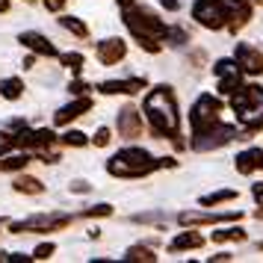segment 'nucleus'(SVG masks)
I'll return each mask as SVG.
<instances>
[{
  "mask_svg": "<svg viewBox=\"0 0 263 263\" xmlns=\"http://www.w3.org/2000/svg\"><path fill=\"white\" fill-rule=\"evenodd\" d=\"M145 116L151 121L160 136H175L178 133V107L168 86H157L151 95L145 98Z\"/></svg>",
  "mask_w": 263,
  "mask_h": 263,
  "instance_id": "1",
  "label": "nucleus"
},
{
  "mask_svg": "<svg viewBox=\"0 0 263 263\" xmlns=\"http://www.w3.org/2000/svg\"><path fill=\"white\" fill-rule=\"evenodd\" d=\"M231 107H234L237 119L249 130L263 127V89L260 86H239L234 92V98H231Z\"/></svg>",
  "mask_w": 263,
  "mask_h": 263,
  "instance_id": "2",
  "label": "nucleus"
},
{
  "mask_svg": "<svg viewBox=\"0 0 263 263\" xmlns=\"http://www.w3.org/2000/svg\"><path fill=\"white\" fill-rule=\"evenodd\" d=\"M157 166H160V163L151 160V154L142 151V148H124V151H119V154L107 163L109 175H119V178H139V175H148V172L157 168Z\"/></svg>",
  "mask_w": 263,
  "mask_h": 263,
  "instance_id": "3",
  "label": "nucleus"
},
{
  "mask_svg": "<svg viewBox=\"0 0 263 263\" xmlns=\"http://www.w3.org/2000/svg\"><path fill=\"white\" fill-rule=\"evenodd\" d=\"M237 136V130L231 127V124H210V127H204V130L195 133V139H192V148L195 151H210V148H219V145H228L231 139Z\"/></svg>",
  "mask_w": 263,
  "mask_h": 263,
  "instance_id": "4",
  "label": "nucleus"
},
{
  "mask_svg": "<svg viewBox=\"0 0 263 263\" xmlns=\"http://www.w3.org/2000/svg\"><path fill=\"white\" fill-rule=\"evenodd\" d=\"M192 15H195L198 24L210 27V30H219V27H225V21H228V9L219 0H198V3L192 6Z\"/></svg>",
  "mask_w": 263,
  "mask_h": 263,
  "instance_id": "5",
  "label": "nucleus"
},
{
  "mask_svg": "<svg viewBox=\"0 0 263 263\" xmlns=\"http://www.w3.org/2000/svg\"><path fill=\"white\" fill-rule=\"evenodd\" d=\"M219 101H216L213 95H201L198 101H195V107H192L190 112V121H192V130L198 133L204 130V127H210V124H216L219 121Z\"/></svg>",
  "mask_w": 263,
  "mask_h": 263,
  "instance_id": "6",
  "label": "nucleus"
},
{
  "mask_svg": "<svg viewBox=\"0 0 263 263\" xmlns=\"http://www.w3.org/2000/svg\"><path fill=\"white\" fill-rule=\"evenodd\" d=\"M237 65L249 74H260L263 71V57L251 45H237Z\"/></svg>",
  "mask_w": 263,
  "mask_h": 263,
  "instance_id": "7",
  "label": "nucleus"
},
{
  "mask_svg": "<svg viewBox=\"0 0 263 263\" xmlns=\"http://www.w3.org/2000/svg\"><path fill=\"white\" fill-rule=\"evenodd\" d=\"M121 57H124V42H121V39H107V42L98 45V60L104 62V65H112V62H119Z\"/></svg>",
  "mask_w": 263,
  "mask_h": 263,
  "instance_id": "8",
  "label": "nucleus"
},
{
  "mask_svg": "<svg viewBox=\"0 0 263 263\" xmlns=\"http://www.w3.org/2000/svg\"><path fill=\"white\" fill-rule=\"evenodd\" d=\"M142 86H145V80L133 77V80H109V83H101L98 89H101L104 95H119V92H124V95H133V92H139Z\"/></svg>",
  "mask_w": 263,
  "mask_h": 263,
  "instance_id": "9",
  "label": "nucleus"
},
{
  "mask_svg": "<svg viewBox=\"0 0 263 263\" xmlns=\"http://www.w3.org/2000/svg\"><path fill=\"white\" fill-rule=\"evenodd\" d=\"M21 42H24L30 50L42 53V57H57V48H53V45H50L42 33H24V36H21Z\"/></svg>",
  "mask_w": 263,
  "mask_h": 263,
  "instance_id": "10",
  "label": "nucleus"
},
{
  "mask_svg": "<svg viewBox=\"0 0 263 263\" xmlns=\"http://www.w3.org/2000/svg\"><path fill=\"white\" fill-rule=\"evenodd\" d=\"M237 168L242 172V175H249V172H254V168H263V151L260 148L242 151V154L237 157Z\"/></svg>",
  "mask_w": 263,
  "mask_h": 263,
  "instance_id": "11",
  "label": "nucleus"
},
{
  "mask_svg": "<svg viewBox=\"0 0 263 263\" xmlns=\"http://www.w3.org/2000/svg\"><path fill=\"white\" fill-rule=\"evenodd\" d=\"M89 107H92V101H89V98H80V101H74V104H68V107H62L60 112H57V124H65V121L83 116Z\"/></svg>",
  "mask_w": 263,
  "mask_h": 263,
  "instance_id": "12",
  "label": "nucleus"
},
{
  "mask_svg": "<svg viewBox=\"0 0 263 263\" xmlns=\"http://www.w3.org/2000/svg\"><path fill=\"white\" fill-rule=\"evenodd\" d=\"M119 130L127 133V136H136L139 133V116H136V109H121L119 112Z\"/></svg>",
  "mask_w": 263,
  "mask_h": 263,
  "instance_id": "13",
  "label": "nucleus"
},
{
  "mask_svg": "<svg viewBox=\"0 0 263 263\" xmlns=\"http://www.w3.org/2000/svg\"><path fill=\"white\" fill-rule=\"evenodd\" d=\"M204 239H201V234H195V231H186V234H180L178 239H172V246L168 249L172 251H183V249H198Z\"/></svg>",
  "mask_w": 263,
  "mask_h": 263,
  "instance_id": "14",
  "label": "nucleus"
},
{
  "mask_svg": "<svg viewBox=\"0 0 263 263\" xmlns=\"http://www.w3.org/2000/svg\"><path fill=\"white\" fill-rule=\"evenodd\" d=\"M21 92H24V83H21L18 77H9V80H3V83H0V95L9 98V101L21 98Z\"/></svg>",
  "mask_w": 263,
  "mask_h": 263,
  "instance_id": "15",
  "label": "nucleus"
},
{
  "mask_svg": "<svg viewBox=\"0 0 263 263\" xmlns=\"http://www.w3.org/2000/svg\"><path fill=\"white\" fill-rule=\"evenodd\" d=\"M231 198H237V192H234V190H219V192H213V195H204L201 204H204V207H213V204L231 201Z\"/></svg>",
  "mask_w": 263,
  "mask_h": 263,
  "instance_id": "16",
  "label": "nucleus"
},
{
  "mask_svg": "<svg viewBox=\"0 0 263 263\" xmlns=\"http://www.w3.org/2000/svg\"><path fill=\"white\" fill-rule=\"evenodd\" d=\"M15 190L18 192H33V195H36V192H42L45 186H42L36 178H18L15 180Z\"/></svg>",
  "mask_w": 263,
  "mask_h": 263,
  "instance_id": "17",
  "label": "nucleus"
},
{
  "mask_svg": "<svg viewBox=\"0 0 263 263\" xmlns=\"http://www.w3.org/2000/svg\"><path fill=\"white\" fill-rule=\"evenodd\" d=\"M60 24L65 27V30H71L74 36H80V39H86V33H89V30H86V24H83V21H77V18H62Z\"/></svg>",
  "mask_w": 263,
  "mask_h": 263,
  "instance_id": "18",
  "label": "nucleus"
},
{
  "mask_svg": "<svg viewBox=\"0 0 263 263\" xmlns=\"http://www.w3.org/2000/svg\"><path fill=\"white\" fill-rule=\"evenodd\" d=\"M213 239L216 242H225V239H246V234H242L239 228H228V231H216Z\"/></svg>",
  "mask_w": 263,
  "mask_h": 263,
  "instance_id": "19",
  "label": "nucleus"
},
{
  "mask_svg": "<svg viewBox=\"0 0 263 263\" xmlns=\"http://www.w3.org/2000/svg\"><path fill=\"white\" fill-rule=\"evenodd\" d=\"M27 163H30V157H27V154H18V157L3 160V163H0V168H3V172H9V168H21V166H27Z\"/></svg>",
  "mask_w": 263,
  "mask_h": 263,
  "instance_id": "20",
  "label": "nucleus"
},
{
  "mask_svg": "<svg viewBox=\"0 0 263 263\" xmlns=\"http://www.w3.org/2000/svg\"><path fill=\"white\" fill-rule=\"evenodd\" d=\"M127 260H154V254L145 249V246H133V249L127 251Z\"/></svg>",
  "mask_w": 263,
  "mask_h": 263,
  "instance_id": "21",
  "label": "nucleus"
},
{
  "mask_svg": "<svg viewBox=\"0 0 263 263\" xmlns=\"http://www.w3.org/2000/svg\"><path fill=\"white\" fill-rule=\"evenodd\" d=\"M62 142H65V145H74V148H80V145H86V133H80V130H68L65 136H62Z\"/></svg>",
  "mask_w": 263,
  "mask_h": 263,
  "instance_id": "22",
  "label": "nucleus"
},
{
  "mask_svg": "<svg viewBox=\"0 0 263 263\" xmlns=\"http://www.w3.org/2000/svg\"><path fill=\"white\" fill-rule=\"evenodd\" d=\"M62 62H65L68 68H74V71H80V62H83V57H80V53H62Z\"/></svg>",
  "mask_w": 263,
  "mask_h": 263,
  "instance_id": "23",
  "label": "nucleus"
},
{
  "mask_svg": "<svg viewBox=\"0 0 263 263\" xmlns=\"http://www.w3.org/2000/svg\"><path fill=\"white\" fill-rule=\"evenodd\" d=\"M53 249H57L53 242H45V246H39V249L33 251V257H39V260H45V257H50V254H53Z\"/></svg>",
  "mask_w": 263,
  "mask_h": 263,
  "instance_id": "24",
  "label": "nucleus"
},
{
  "mask_svg": "<svg viewBox=\"0 0 263 263\" xmlns=\"http://www.w3.org/2000/svg\"><path fill=\"white\" fill-rule=\"evenodd\" d=\"M12 145H15V136H9V133H0V154H6Z\"/></svg>",
  "mask_w": 263,
  "mask_h": 263,
  "instance_id": "25",
  "label": "nucleus"
},
{
  "mask_svg": "<svg viewBox=\"0 0 263 263\" xmlns=\"http://www.w3.org/2000/svg\"><path fill=\"white\" fill-rule=\"evenodd\" d=\"M109 213H112L109 204H98V207H92V210H86V216H109Z\"/></svg>",
  "mask_w": 263,
  "mask_h": 263,
  "instance_id": "26",
  "label": "nucleus"
},
{
  "mask_svg": "<svg viewBox=\"0 0 263 263\" xmlns=\"http://www.w3.org/2000/svg\"><path fill=\"white\" fill-rule=\"evenodd\" d=\"M107 142H109V130H107V127H101L98 136H95V145H107Z\"/></svg>",
  "mask_w": 263,
  "mask_h": 263,
  "instance_id": "27",
  "label": "nucleus"
},
{
  "mask_svg": "<svg viewBox=\"0 0 263 263\" xmlns=\"http://www.w3.org/2000/svg\"><path fill=\"white\" fill-rule=\"evenodd\" d=\"M45 6H48V9H53V12H60L62 6H65V0H45Z\"/></svg>",
  "mask_w": 263,
  "mask_h": 263,
  "instance_id": "28",
  "label": "nucleus"
},
{
  "mask_svg": "<svg viewBox=\"0 0 263 263\" xmlns=\"http://www.w3.org/2000/svg\"><path fill=\"white\" fill-rule=\"evenodd\" d=\"M160 3H163L166 9H172V12H175V9H180V0H160Z\"/></svg>",
  "mask_w": 263,
  "mask_h": 263,
  "instance_id": "29",
  "label": "nucleus"
},
{
  "mask_svg": "<svg viewBox=\"0 0 263 263\" xmlns=\"http://www.w3.org/2000/svg\"><path fill=\"white\" fill-rule=\"evenodd\" d=\"M251 192H254V198L263 204V183H254V190H251Z\"/></svg>",
  "mask_w": 263,
  "mask_h": 263,
  "instance_id": "30",
  "label": "nucleus"
},
{
  "mask_svg": "<svg viewBox=\"0 0 263 263\" xmlns=\"http://www.w3.org/2000/svg\"><path fill=\"white\" fill-rule=\"evenodd\" d=\"M9 9V0H0V12H6Z\"/></svg>",
  "mask_w": 263,
  "mask_h": 263,
  "instance_id": "31",
  "label": "nucleus"
}]
</instances>
